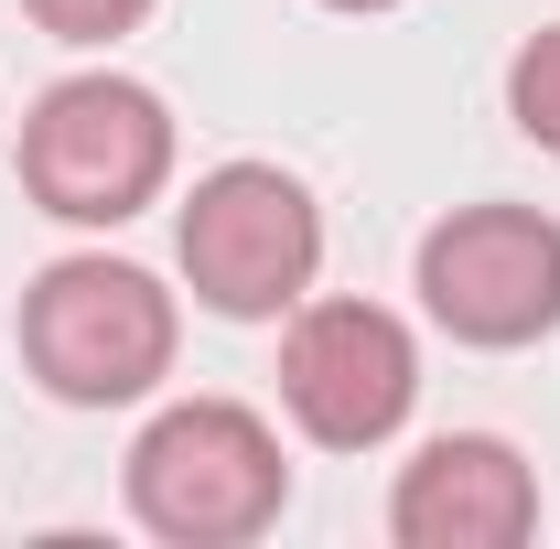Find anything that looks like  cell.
<instances>
[{
	"mask_svg": "<svg viewBox=\"0 0 560 549\" xmlns=\"http://www.w3.org/2000/svg\"><path fill=\"white\" fill-rule=\"evenodd\" d=\"M280 442L259 410L237 399H184L162 410L151 431L130 442V517L151 539H184V549H237L280 517Z\"/></svg>",
	"mask_w": 560,
	"mask_h": 549,
	"instance_id": "obj_1",
	"label": "cell"
},
{
	"mask_svg": "<svg viewBox=\"0 0 560 549\" xmlns=\"http://www.w3.org/2000/svg\"><path fill=\"white\" fill-rule=\"evenodd\" d=\"M22 355L75 410L140 399L173 366V291L130 259H55L22 291Z\"/></svg>",
	"mask_w": 560,
	"mask_h": 549,
	"instance_id": "obj_2",
	"label": "cell"
},
{
	"mask_svg": "<svg viewBox=\"0 0 560 549\" xmlns=\"http://www.w3.org/2000/svg\"><path fill=\"white\" fill-rule=\"evenodd\" d=\"M162 173H173V119L130 75H66L33 108V130H22V184H33V206L66 215V226L140 215L162 195Z\"/></svg>",
	"mask_w": 560,
	"mask_h": 549,
	"instance_id": "obj_3",
	"label": "cell"
},
{
	"mask_svg": "<svg viewBox=\"0 0 560 549\" xmlns=\"http://www.w3.org/2000/svg\"><path fill=\"white\" fill-rule=\"evenodd\" d=\"M313 259H324V215H313V195L291 173L226 162V173L195 184V206H184V270H195V291L215 313H237V324L291 313L313 291Z\"/></svg>",
	"mask_w": 560,
	"mask_h": 549,
	"instance_id": "obj_4",
	"label": "cell"
},
{
	"mask_svg": "<svg viewBox=\"0 0 560 549\" xmlns=\"http://www.w3.org/2000/svg\"><path fill=\"white\" fill-rule=\"evenodd\" d=\"M420 302L464 344H528L560 324V226L539 206H464L420 237Z\"/></svg>",
	"mask_w": 560,
	"mask_h": 549,
	"instance_id": "obj_5",
	"label": "cell"
},
{
	"mask_svg": "<svg viewBox=\"0 0 560 549\" xmlns=\"http://www.w3.org/2000/svg\"><path fill=\"white\" fill-rule=\"evenodd\" d=\"M280 399L291 420L324 442V453H366V442H388L420 399V344L399 313H377V302H313L291 344H280Z\"/></svg>",
	"mask_w": 560,
	"mask_h": 549,
	"instance_id": "obj_6",
	"label": "cell"
},
{
	"mask_svg": "<svg viewBox=\"0 0 560 549\" xmlns=\"http://www.w3.org/2000/svg\"><path fill=\"white\" fill-rule=\"evenodd\" d=\"M388 528H399V549H517L539 528V484L495 431H453L399 475Z\"/></svg>",
	"mask_w": 560,
	"mask_h": 549,
	"instance_id": "obj_7",
	"label": "cell"
},
{
	"mask_svg": "<svg viewBox=\"0 0 560 549\" xmlns=\"http://www.w3.org/2000/svg\"><path fill=\"white\" fill-rule=\"evenodd\" d=\"M506 108H517V130L539 140V151H560V22L506 66Z\"/></svg>",
	"mask_w": 560,
	"mask_h": 549,
	"instance_id": "obj_8",
	"label": "cell"
},
{
	"mask_svg": "<svg viewBox=\"0 0 560 549\" xmlns=\"http://www.w3.org/2000/svg\"><path fill=\"white\" fill-rule=\"evenodd\" d=\"M151 0H33V22L44 33H66V44H108V33H130Z\"/></svg>",
	"mask_w": 560,
	"mask_h": 549,
	"instance_id": "obj_9",
	"label": "cell"
},
{
	"mask_svg": "<svg viewBox=\"0 0 560 549\" xmlns=\"http://www.w3.org/2000/svg\"><path fill=\"white\" fill-rule=\"evenodd\" d=\"M335 11H388V0H335Z\"/></svg>",
	"mask_w": 560,
	"mask_h": 549,
	"instance_id": "obj_10",
	"label": "cell"
}]
</instances>
